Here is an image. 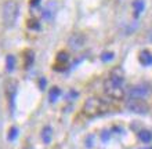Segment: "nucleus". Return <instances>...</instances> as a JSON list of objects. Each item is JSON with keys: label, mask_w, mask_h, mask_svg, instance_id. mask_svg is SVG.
Here are the masks:
<instances>
[{"label": "nucleus", "mask_w": 152, "mask_h": 149, "mask_svg": "<svg viewBox=\"0 0 152 149\" xmlns=\"http://www.w3.org/2000/svg\"><path fill=\"white\" fill-rule=\"evenodd\" d=\"M18 11H20V8H18V4L15 1H7L3 7L4 24L7 26H12L18 18Z\"/></svg>", "instance_id": "1"}, {"label": "nucleus", "mask_w": 152, "mask_h": 149, "mask_svg": "<svg viewBox=\"0 0 152 149\" xmlns=\"http://www.w3.org/2000/svg\"><path fill=\"white\" fill-rule=\"evenodd\" d=\"M127 109L137 115H147L149 112V106L147 101L142 98H130L127 101Z\"/></svg>", "instance_id": "2"}, {"label": "nucleus", "mask_w": 152, "mask_h": 149, "mask_svg": "<svg viewBox=\"0 0 152 149\" xmlns=\"http://www.w3.org/2000/svg\"><path fill=\"white\" fill-rule=\"evenodd\" d=\"M105 93H107V95H109V97L112 98V100H123L124 97V91H123V87L119 84H115L113 81H111L108 79V80L105 81Z\"/></svg>", "instance_id": "3"}, {"label": "nucleus", "mask_w": 152, "mask_h": 149, "mask_svg": "<svg viewBox=\"0 0 152 149\" xmlns=\"http://www.w3.org/2000/svg\"><path fill=\"white\" fill-rule=\"evenodd\" d=\"M102 106H104V104H102L100 100L93 98V100H88L87 102H86L84 109H86L88 113H98L102 110Z\"/></svg>", "instance_id": "4"}, {"label": "nucleus", "mask_w": 152, "mask_h": 149, "mask_svg": "<svg viewBox=\"0 0 152 149\" xmlns=\"http://www.w3.org/2000/svg\"><path fill=\"white\" fill-rule=\"evenodd\" d=\"M148 94V87L145 84H137L130 89V95L132 98H144Z\"/></svg>", "instance_id": "5"}, {"label": "nucleus", "mask_w": 152, "mask_h": 149, "mask_svg": "<svg viewBox=\"0 0 152 149\" xmlns=\"http://www.w3.org/2000/svg\"><path fill=\"white\" fill-rule=\"evenodd\" d=\"M69 44L72 49H80L84 44V36L83 35H73L69 39Z\"/></svg>", "instance_id": "6"}, {"label": "nucleus", "mask_w": 152, "mask_h": 149, "mask_svg": "<svg viewBox=\"0 0 152 149\" xmlns=\"http://www.w3.org/2000/svg\"><path fill=\"white\" fill-rule=\"evenodd\" d=\"M140 62L144 65V66H149V65H152V54L148 51V50L141 51V54H140Z\"/></svg>", "instance_id": "7"}, {"label": "nucleus", "mask_w": 152, "mask_h": 149, "mask_svg": "<svg viewBox=\"0 0 152 149\" xmlns=\"http://www.w3.org/2000/svg\"><path fill=\"white\" fill-rule=\"evenodd\" d=\"M133 8H134V14H136V17H138L141 12L144 11V8H145L144 0H134V3H133Z\"/></svg>", "instance_id": "8"}, {"label": "nucleus", "mask_w": 152, "mask_h": 149, "mask_svg": "<svg viewBox=\"0 0 152 149\" xmlns=\"http://www.w3.org/2000/svg\"><path fill=\"white\" fill-rule=\"evenodd\" d=\"M140 140L142 142H149L152 140V135L151 133H149L148 130H144V131H141L140 133Z\"/></svg>", "instance_id": "9"}, {"label": "nucleus", "mask_w": 152, "mask_h": 149, "mask_svg": "<svg viewBox=\"0 0 152 149\" xmlns=\"http://www.w3.org/2000/svg\"><path fill=\"white\" fill-rule=\"evenodd\" d=\"M43 141L46 144H48V142L51 141V129L50 127H46L43 130Z\"/></svg>", "instance_id": "10"}, {"label": "nucleus", "mask_w": 152, "mask_h": 149, "mask_svg": "<svg viewBox=\"0 0 152 149\" xmlns=\"http://www.w3.org/2000/svg\"><path fill=\"white\" fill-rule=\"evenodd\" d=\"M60 94L61 91L58 89H51V91H50V95H48V98H50V101L51 102H54V101L57 100V98L60 97Z\"/></svg>", "instance_id": "11"}, {"label": "nucleus", "mask_w": 152, "mask_h": 149, "mask_svg": "<svg viewBox=\"0 0 152 149\" xmlns=\"http://www.w3.org/2000/svg\"><path fill=\"white\" fill-rule=\"evenodd\" d=\"M14 57H7V71H12V68H14Z\"/></svg>", "instance_id": "12"}, {"label": "nucleus", "mask_w": 152, "mask_h": 149, "mask_svg": "<svg viewBox=\"0 0 152 149\" xmlns=\"http://www.w3.org/2000/svg\"><path fill=\"white\" fill-rule=\"evenodd\" d=\"M113 58V52H104L102 54V61H111Z\"/></svg>", "instance_id": "13"}]
</instances>
